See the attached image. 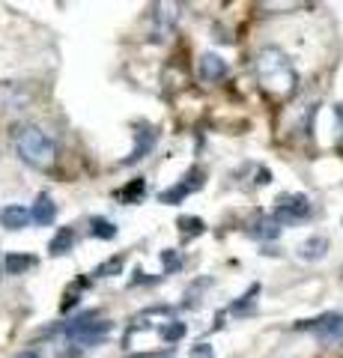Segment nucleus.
Returning <instances> with one entry per match:
<instances>
[{"mask_svg": "<svg viewBox=\"0 0 343 358\" xmlns=\"http://www.w3.org/2000/svg\"><path fill=\"white\" fill-rule=\"evenodd\" d=\"M90 233H93L96 239L110 242V239H117V224L108 221V218H102V215H93V218H90Z\"/></svg>", "mask_w": 343, "mask_h": 358, "instance_id": "17", "label": "nucleus"}, {"mask_svg": "<svg viewBox=\"0 0 343 358\" xmlns=\"http://www.w3.org/2000/svg\"><path fill=\"white\" fill-rule=\"evenodd\" d=\"M30 215H33V221H36L39 227H51V224L57 221V203H54V197L48 192H39L36 200H33Z\"/></svg>", "mask_w": 343, "mask_h": 358, "instance_id": "10", "label": "nucleus"}, {"mask_svg": "<svg viewBox=\"0 0 343 358\" xmlns=\"http://www.w3.org/2000/svg\"><path fill=\"white\" fill-rule=\"evenodd\" d=\"M75 305H78V293H69V296L63 299V310H72Z\"/></svg>", "mask_w": 343, "mask_h": 358, "instance_id": "24", "label": "nucleus"}, {"mask_svg": "<svg viewBox=\"0 0 343 358\" xmlns=\"http://www.w3.org/2000/svg\"><path fill=\"white\" fill-rule=\"evenodd\" d=\"M254 69H257V78L263 90H269L272 96L278 99H290L298 90V72L293 60L286 57V51H281L278 45H263L254 57Z\"/></svg>", "mask_w": 343, "mask_h": 358, "instance_id": "1", "label": "nucleus"}, {"mask_svg": "<svg viewBox=\"0 0 343 358\" xmlns=\"http://www.w3.org/2000/svg\"><path fill=\"white\" fill-rule=\"evenodd\" d=\"M191 358H215V352L209 343H197V346H191Z\"/></svg>", "mask_w": 343, "mask_h": 358, "instance_id": "22", "label": "nucleus"}, {"mask_svg": "<svg viewBox=\"0 0 343 358\" xmlns=\"http://www.w3.org/2000/svg\"><path fill=\"white\" fill-rule=\"evenodd\" d=\"M335 120H337V138H340V143H343V102L340 105H335Z\"/></svg>", "mask_w": 343, "mask_h": 358, "instance_id": "23", "label": "nucleus"}, {"mask_svg": "<svg viewBox=\"0 0 343 358\" xmlns=\"http://www.w3.org/2000/svg\"><path fill=\"white\" fill-rule=\"evenodd\" d=\"M164 358H173V355H164Z\"/></svg>", "mask_w": 343, "mask_h": 358, "instance_id": "26", "label": "nucleus"}, {"mask_svg": "<svg viewBox=\"0 0 343 358\" xmlns=\"http://www.w3.org/2000/svg\"><path fill=\"white\" fill-rule=\"evenodd\" d=\"M51 331H60L66 341H72L78 346H98L108 338L110 322L102 320V313H98V310H84V313H78V317H72V320L60 322V326L48 329V334Z\"/></svg>", "mask_w": 343, "mask_h": 358, "instance_id": "3", "label": "nucleus"}, {"mask_svg": "<svg viewBox=\"0 0 343 358\" xmlns=\"http://www.w3.org/2000/svg\"><path fill=\"white\" fill-rule=\"evenodd\" d=\"M119 268H123V257H114V260H108V263L98 266L93 275H96V278H108V275H117Z\"/></svg>", "mask_w": 343, "mask_h": 358, "instance_id": "21", "label": "nucleus"}, {"mask_svg": "<svg viewBox=\"0 0 343 358\" xmlns=\"http://www.w3.org/2000/svg\"><path fill=\"white\" fill-rule=\"evenodd\" d=\"M311 197L307 194H281L275 200V218L278 224H302L311 218Z\"/></svg>", "mask_w": 343, "mask_h": 358, "instance_id": "5", "label": "nucleus"}, {"mask_svg": "<svg viewBox=\"0 0 343 358\" xmlns=\"http://www.w3.org/2000/svg\"><path fill=\"white\" fill-rule=\"evenodd\" d=\"M176 18H180V3H159L156 13H152V42L168 39L170 30L176 27Z\"/></svg>", "mask_w": 343, "mask_h": 358, "instance_id": "7", "label": "nucleus"}, {"mask_svg": "<svg viewBox=\"0 0 343 358\" xmlns=\"http://www.w3.org/2000/svg\"><path fill=\"white\" fill-rule=\"evenodd\" d=\"M39 260L33 254H6V260H3V268H6V275H24L30 272L33 266H36Z\"/></svg>", "mask_w": 343, "mask_h": 358, "instance_id": "15", "label": "nucleus"}, {"mask_svg": "<svg viewBox=\"0 0 343 358\" xmlns=\"http://www.w3.org/2000/svg\"><path fill=\"white\" fill-rule=\"evenodd\" d=\"M15 358H42L39 352H33V350H24V352H18Z\"/></svg>", "mask_w": 343, "mask_h": 358, "instance_id": "25", "label": "nucleus"}, {"mask_svg": "<svg viewBox=\"0 0 343 358\" xmlns=\"http://www.w3.org/2000/svg\"><path fill=\"white\" fill-rule=\"evenodd\" d=\"M251 236H257V239H278L281 236V224L278 218H269V215H263L260 221H254V230H251Z\"/></svg>", "mask_w": 343, "mask_h": 358, "instance_id": "16", "label": "nucleus"}, {"mask_svg": "<svg viewBox=\"0 0 343 358\" xmlns=\"http://www.w3.org/2000/svg\"><path fill=\"white\" fill-rule=\"evenodd\" d=\"M176 227H180V233L185 239H194V236H200L203 233L206 224H203V218H197V215H182L180 221H176Z\"/></svg>", "mask_w": 343, "mask_h": 358, "instance_id": "18", "label": "nucleus"}, {"mask_svg": "<svg viewBox=\"0 0 343 358\" xmlns=\"http://www.w3.org/2000/svg\"><path fill=\"white\" fill-rule=\"evenodd\" d=\"M185 331H188V329H185V322H176V320H170L168 326L161 329V338L168 341V343H176V341H182V338H185Z\"/></svg>", "mask_w": 343, "mask_h": 358, "instance_id": "20", "label": "nucleus"}, {"mask_svg": "<svg viewBox=\"0 0 343 358\" xmlns=\"http://www.w3.org/2000/svg\"><path fill=\"white\" fill-rule=\"evenodd\" d=\"M295 329L314 334L323 346H340L343 343V310H328L314 320H302V322H295Z\"/></svg>", "mask_w": 343, "mask_h": 358, "instance_id": "4", "label": "nucleus"}, {"mask_svg": "<svg viewBox=\"0 0 343 358\" xmlns=\"http://www.w3.org/2000/svg\"><path fill=\"white\" fill-rule=\"evenodd\" d=\"M156 141H159L156 129H152V126H143V122H140V131H138V138H135V150H131L119 164L129 167V164H135V162H140V159H147V155L156 150Z\"/></svg>", "mask_w": 343, "mask_h": 358, "instance_id": "8", "label": "nucleus"}, {"mask_svg": "<svg viewBox=\"0 0 343 358\" xmlns=\"http://www.w3.org/2000/svg\"><path fill=\"white\" fill-rule=\"evenodd\" d=\"M298 260H305V263H316V260H323V257L328 254V239L326 236H311V239H305L302 245H298Z\"/></svg>", "mask_w": 343, "mask_h": 358, "instance_id": "12", "label": "nucleus"}, {"mask_svg": "<svg viewBox=\"0 0 343 358\" xmlns=\"http://www.w3.org/2000/svg\"><path fill=\"white\" fill-rule=\"evenodd\" d=\"M203 176H206L203 167H191V171L182 176V182H176V185L168 188V192L159 194V203H168V206L182 203L188 194H194V192H200V188H203Z\"/></svg>", "mask_w": 343, "mask_h": 358, "instance_id": "6", "label": "nucleus"}, {"mask_svg": "<svg viewBox=\"0 0 343 358\" xmlns=\"http://www.w3.org/2000/svg\"><path fill=\"white\" fill-rule=\"evenodd\" d=\"M13 141H15L18 159L30 167H36V171H48V167L57 162V143L39 126H18Z\"/></svg>", "mask_w": 343, "mask_h": 358, "instance_id": "2", "label": "nucleus"}, {"mask_svg": "<svg viewBox=\"0 0 343 358\" xmlns=\"http://www.w3.org/2000/svg\"><path fill=\"white\" fill-rule=\"evenodd\" d=\"M143 192H147V179H143V176H135V179H129L123 188H117L114 197L119 200V203L131 206V203H138V200L143 197Z\"/></svg>", "mask_w": 343, "mask_h": 358, "instance_id": "13", "label": "nucleus"}, {"mask_svg": "<svg viewBox=\"0 0 343 358\" xmlns=\"http://www.w3.org/2000/svg\"><path fill=\"white\" fill-rule=\"evenodd\" d=\"M197 72H200V81L218 84V81H224V78H227V60L221 57V54H203Z\"/></svg>", "mask_w": 343, "mask_h": 358, "instance_id": "9", "label": "nucleus"}, {"mask_svg": "<svg viewBox=\"0 0 343 358\" xmlns=\"http://www.w3.org/2000/svg\"><path fill=\"white\" fill-rule=\"evenodd\" d=\"M257 296H260V284H251L245 296H239V301L230 305V313H248L254 305H257Z\"/></svg>", "mask_w": 343, "mask_h": 358, "instance_id": "19", "label": "nucleus"}, {"mask_svg": "<svg viewBox=\"0 0 343 358\" xmlns=\"http://www.w3.org/2000/svg\"><path fill=\"white\" fill-rule=\"evenodd\" d=\"M72 245H75V230L72 227H60L57 233H54V239L48 242V254L51 257H63V254L72 251Z\"/></svg>", "mask_w": 343, "mask_h": 358, "instance_id": "14", "label": "nucleus"}, {"mask_svg": "<svg viewBox=\"0 0 343 358\" xmlns=\"http://www.w3.org/2000/svg\"><path fill=\"white\" fill-rule=\"evenodd\" d=\"M30 221H33L30 209L21 203H6L0 209V227H6V230H24Z\"/></svg>", "mask_w": 343, "mask_h": 358, "instance_id": "11", "label": "nucleus"}]
</instances>
